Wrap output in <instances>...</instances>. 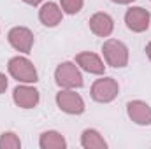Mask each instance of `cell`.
Listing matches in <instances>:
<instances>
[{
	"mask_svg": "<svg viewBox=\"0 0 151 149\" xmlns=\"http://www.w3.org/2000/svg\"><path fill=\"white\" fill-rule=\"evenodd\" d=\"M113 4H118V5H128V4H132V2H135V0H111Z\"/></svg>",
	"mask_w": 151,
	"mask_h": 149,
	"instance_id": "d6986e66",
	"label": "cell"
},
{
	"mask_svg": "<svg viewBox=\"0 0 151 149\" xmlns=\"http://www.w3.org/2000/svg\"><path fill=\"white\" fill-rule=\"evenodd\" d=\"M127 116L139 126H151V107L144 100H130L127 104Z\"/></svg>",
	"mask_w": 151,
	"mask_h": 149,
	"instance_id": "30bf717a",
	"label": "cell"
},
{
	"mask_svg": "<svg viewBox=\"0 0 151 149\" xmlns=\"http://www.w3.org/2000/svg\"><path fill=\"white\" fill-rule=\"evenodd\" d=\"M81 146L84 149H107V142L99 130L86 128L81 133Z\"/></svg>",
	"mask_w": 151,
	"mask_h": 149,
	"instance_id": "5bb4252c",
	"label": "cell"
},
{
	"mask_svg": "<svg viewBox=\"0 0 151 149\" xmlns=\"http://www.w3.org/2000/svg\"><path fill=\"white\" fill-rule=\"evenodd\" d=\"M55 102H56L60 111L65 114H70V116H81L86 111V104H84L83 97L79 93H76V90L60 88V91L55 97Z\"/></svg>",
	"mask_w": 151,
	"mask_h": 149,
	"instance_id": "5b68a950",
	"label": "cell"
},
{
	"mask_svg": "<svg viewBox=\"0 0 151 149\" xmlns=\"http://www.w3.org/2000/svg\"><path fill=\"white\" fill-rule=\"evenodd\" d=\"M119 93V84L114 77H106L102 75L100 79H95L91 88H90V97L97 104H111L116 100Z\"/></svg>",
	"mask_w": 151,
	"mask_h": 149,
	"instance_id": "277c9868",
	"label": "cell"
},
{
	"mask_svg": "<svg viewBox=\"0 0 151 149\" xmlns=\"http://www.w3.org/2000/svg\"><path fill=\"white\" fill-rule=\"evenodd\" d=\"M7 72L12 79H16L18 82H25V84H35L39 81V72L34 65L32 60H28L27 56H12L7 62Z\"/></svg>",
	"mask_w": 151,
	"mask_h": 149,
	"instance_id": "6da1fadb",
	"label": "cell"
},
{
	"mask_svg": "<svg viewBox=\"0 0 151 149\" xmlns=\"http://www.w3.org/2000/svg\"><path fill=\"white\" fill-rule=\"evenodd\" d=\"M7 86H9V79H7V75L4 74V72H0V95L5 93Z\"/></svg>",
	"mask_w": 151,
	"mask_h": 149,
	"instance_id": "e0dca14e",
	"label": "cell"
},
{
	"mask_svg": "<svg viewBox=\"0 0 151 149\" xmlns=\"http://www.w3.org/2000/svg\"><path fill=\"white\" fill-rule=\"evenodd\" d=\"M102 56L106 65L113 67V69H125L128 65L130 60V53L125 42L118 40V39H107L102 44Z\"/></svg>",
	"mask_w": 151,
	"mask_h": 149,
	"instance_id": "7a4b0ae2",
	"label": "cell"
},
{
	"mask_svg": "<svg viewBox=\"0 0 151 149\" xmlns=\"http://www.w3.org/2000/svg\"><path fill=\"white\" fill-rule=\"evenodd\" d=\"M55 82L63 90H79L84 84L81 69L76 62H62L55 69Z\"/></svg>",
	"mask_w": 151,
	"mask_h": 149,
	"instance_id": "3957f363",
	"label": "cell"
},
{
	"mask_svg": "<svg viewBox=\"0 0 151 149\" xmlns=\"http://www.w3.org/2000/svg\"><path fill=\"white\" fill-rule=\"evenodd\" d=\"M21 2H25L27 5H32V7H40L46 0H21Z\"/></svg>",
	"mask_w": 151,
	"mask_h": 149,
	"instance_id": "ac0fdd59",
	"label": "cell"
},
{
	"mask_svg": "<svg viewBox=\"0 0 151 149\" xmlns=\"http://www.w3.org/2000/svg\"><path fill=\"white\" fill-rule=\"evenodd\" d=\"M151 23V14L148 9L144 7H139V5H134L130 9H127L125 12V25L130 32L134 34H142L150 28Z\"/></svg>",
	"mask_w": 151,
	"mask_h": 149,
	"instance_id": "ba28073f",
	"label": "cell"
},
{
	"mask_svg": "<svg viewBox=\"0 0 151 149\" xmlns=\"http://www.w3.org/2000/svg\"><path fill=\"white\" fill-rule=\"evenodd\" d=\"M21 140L14 132H4L0 135V149H19Z\"/></svg>",
	"mask_w": 151,
	"mask_h": 149,
	"instance_id": "9a60e30c",
	"label": "cell"
},
{
	"mask_svg": "<svg viewBox=\"0 0 151 149\" xmlns=\"http://www.w3.org/2000/svg\"><path fill=\"white\" fill-rule=\"evenodd\" d=\"M74 62L77 63V67L81 70H84L88 74H93V75H104L106 74V62L97 53H91V51L77 53Z\"/></svg>",
	"mask_w": 151,
	"mask_h": 149,
	"instance_id": "9c48e42d",
	"label": "cell"
},
{
	"mask_svg": "<svg viewBox=\"0 0 151 149\" xmlns=\"http://www.w3.org/2000/svg\"><path fill=\"white\" fill-rule=\"evenodd\" d=\"M7 40L12 46V49L19 51L21 54H30L35 44L34 32L28 27H12L7 34Z\"/></svg>",
	"mask_w": 151,
	"mask_h": 149,
	"instance_id": "8992f818",
	"label": "cell"
},
{
	"mask_svg": "<svg viewBox=\"0 0 151 149\" xmlns=\"http://www.w3.org/2000/svg\"><path fill=\"white\" fill-rule=\"evenodd\" d=\"M84 5V0H60V7L63 11V14H69V16H74L77 14Z\"/></svg>",
	"mask_w": 151,
	"mask_h": 149,
	"instance_id": "2e32d148",
	"label": "cell"
},
{
	"mask_svg": "<svg viewBox=\"0 0 151 149\" xmlns=\"http://www.w3.org/2000/svg\"><path fill=\"white\" fill-rule=\"evenodd\" d=\"M12 102L19 109H34V107H37L39 102H40V93H39L37 88H34L32 84L19 82L12 90Z\"/></svg>",
	"mask_w": 151,
	"mask_h": 149,
	"instance_id": "52a82bcc",
	"label": "cell"
},
{
	"mask_svg": "<svg viewBox=\"0 0 151 149\" xmlns=\"http://www.w3.org/2000/svg\"><path fill=\"white\" fill-rule=\"evenodd\" d=\"M63 19V11L60 7V4L56 2H44L39 9V21L47 27V28H55L62 23Z\"/></svg>",
	"mask_w": 151,
	"mask_h": 149,
	"instance_id": "8fae6325",
	"label": "cell"
},
{
	"mask_svg": "<svg viewBox=\"0 0 151 149\" xmlns=\"http://www.w3.org/2000/svg\"><path fill=\"white\" fill-rule=\"evenodd\" d=\"M144 51H146V56H148V60L151 62V40L146 44V47H144Z\"/></svg>",
	"mask_w": 151,
	"mask_h": 149,
	"instance_id": "ffe728a7",
	"label": "cell"
},
{
	"mask_svg": "<svg viewBox=\"0 0 151 149\" xmlns=\"http://www.w3.org/2000/svg\"><path fill=\"white\" fill-rule=\"evenodd\" d=\"M88 25H90V30H91V34H95L97 37H109L111 34L114 32V19L111 14H107V12H95V14H91V18H90V21H88Z\"/></svg>",
	"mask_w": 151,
	"mask_h": 149,
	"instance_id": "7c38bea8",
	"label": "cell"
},
{
	"mask_svg": "<svg viewBox=\"0 0 151 149\" xmlns=\"http://www.w3.org/2000/svg\"><path fill=\"white\" fill-rule=\"evenodd\" d=\"M39 148L40 149H67L65 137L56 130H47L40 133L39 137Z\"/></svg>",
	"mask_w": 151,
	"mask_h": 149,
	"instance_id": "4fadbf2b",
	"label": "cell"
}]
</instances>
